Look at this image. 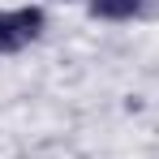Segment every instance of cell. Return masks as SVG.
Masks as SVG:
<instances>
[{"instance_id":"6da1fadb","label":"cell","mask_w":159,"mask_h":159,"mask_svg":"<svg viewBox=\"0 0 159 159\" xmlns=\"http://www.w3.org/2000/svg\"><path fill=\"white\" fill-rule=\"evenodd\" d=\"M48 26V13L39 4H22V9H0V56H13L30 48Z\"/></svg>"},{"instance_id":"7a4b0ae2","label":"cell","mask_w":159,"mask_h":159,"mask_svg":"<svg viewBox=\"0 0 159 159\" xmlns=\"http://www.w3.org/2000/svg\"><path fill=\"white\" fill-rule=\"evenodd\" d=\"M90 13L103 22H129L142 13V0H90Z\"/></svg>"}]
</instances>
